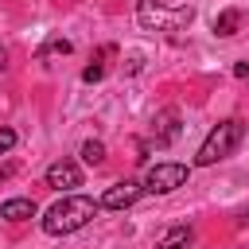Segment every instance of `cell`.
Wrapping results in <instances>:
<instances>
[{"label": "cell", "mask_w": 249, "mask_h": 249, "mask_svg": "<svg viewBox=\"0 0 249 249\" xmlns=\"http://www.w3.org/2000/svg\"><path fill=\"white\" fill-rule=\"evenodd\" d=\"M54 54H70V39H62V35H51V39L39 47V62H51Z\"/></svg>", "instance_id": "8fae6325"}, {"label": "cell", "mask_w": 249, "mask_h": 249, "mask_svg": "<svg viewBox=\"0 0 249 249\" xmlns=\"http://www.w3.org/2000/svg\"><path fill=\"white\" fill-rule=\"evenodd\" d=\"M195 19V8L191 4H163V0H136V23L144 31H179Z\"/></svg>", "instance_id": "3957f363"}, {"label": "cell", "mask_w": 249, "mask_h": 249, "mask_svg": "<svg viewBox=\"0 0 249 249\" xmlns=\"http://www.w3.org/2000/svg\"><path fill=\"white\" fill-rule=\"evenodd\" d=\"M113 54V47H101V54H97V62H89L86 70H82V82H97V78H105V58Z\"/></svg>", "instance_id": "7c38bea8"}, {"label": "cell", "mask_w": 249, "mask_h": 249, "mask_svg": "<svg viewBox=\"0 0 249 249\" xmlns=\"http://www.w3.org/2000/svg\"><path fill=\"white\" fill-rule=\"evenodd\" d=\"M237 27H241V12L237 8H226V12L214 16V35L230 39V35H237Z\"/></svg>", "instance_id": "9c48e42d"}, {"label": "cell", "mask_w": 249, "mask_h": 249, "mask_svg": "<svg viewBox=\"0 0 249 249\" xmlns=\"http://www.w3.org/2000/svg\"><path fill=\"white\" fill-rule=\"evenodd\" d=\"M140 191H144V187H140L136 179H121V183H113V187L101 195V206H105V210H124V206H132V202L140 198Z\"/></svg>", "instance_id": "8992f818"}, {"label": "cell", "mask_w": 249, "mask_h": 249, "mask_svg": "<svg viewBox=\"0 0 249 249\" xmlns=\"http://www.w3.org/2000/svg\"><path fill=\"white\" fill-rule=\"evenodd\" d=\"M175 136H179V109H160L156 121H152V140L163 148V144H171Z\"/></svg>", "instance_id": "52a82bcc"}, {"label": "cell", "mask_w": 249, "mask_h": 249, "mask_svg": "<svg viewBox=\"0 0 249 249\" xmlns=\"http://www.w3.org/2000/svg\"><path fill=\"white\" fill-rule=\"evenodd\" d=\"M241 226H249V210H245V214H241Z\"/></svg>", "instance_id": "e0dca14e"}, {"label": "cell", "mask_w": 249, "mask_h": 249, "mask_svg": "<svg viewBox=\"0 0 249 249\" xmlns=\"http://www.w3.org/2000/svg\"><path fill=\"white\" fill-rule=\"evenodd\" d=\"M0 218H8V222H27V218H35V198H8V202L0 206Z\"/></svg>", "instance_id": "ba28073f"}, {"label": "cell", "mask_w": 249, "mask_h": 249, "mask_svg": "<svg viewBox=\"0 0 249 249\" xmlns=\"http://www.w3.org/2000/svg\"><path fill=\"white\" fill-rule=\"evenodd\" d=\"M12 148H16V132H12V128H0V156L12 152Z\"/></svg>", "instance_id": "5bb4252c"}, {"label": "cell", "mask_w": 249, "mask_h": 249, "mask_svg": "<svg viewBox=\"0 0 249 249\" xmlns=\"http://www.w3.org/2000/svg\"><path fill=\"white\" fill-rule=\"evenodd\" d=\"M241 136H245V124H241L237 117L218 121V124L206 132V140H202V148H198L195 163H198V167H210V163H218V160L233 156V152H237V144H241Z\"/></svg>", "instance_id": "7a4b0ae2"}, {"label": "cell", "mask_w": 249, "mask_h": 249, "mask_svg": "<svg viewBox=\"0 0 249 249\" xmlns=\"http://www.w3.org/2000/svg\"><path fill=\"white\" fill-rule=\"evenodd\" d=\"M187 175H191L187 163H156V167H148V175H144V191H152V195H171L175 187L187 183Z\"/></svg>", "instance_id": "277c9868"}, {"label": "cell", "mask_w": 249, "mask_h": 249, "mask_svg": "<svg viewBox=\"0 0 249 249\" xmlns=\"http://www.w3.org/2000/svg\"><path fill=\"white\" fill-rule=\"evenodd\" d=\"M237 78H249V62H237V70H233Z\"/></svg>", "instance_id": "9a60e30c"}, {"label": "cell", "mask_w": 249, "mask_h": 249, "mask_svg": "<svg viewBox=\"0 0 249 249\" xmlns=\"http://www.w3.org/2000/svg\"><path fill=\"white\" fill-rule=\"evenodd\" d=\"M97 206H101V202H93V198H86V195H66V198H58V202L43 214V233H51V237L78 233L82 226L93 222Z\"/></svg>", "instance_id": "6da1fadb"}, {"label": "cell", "mask_w": 249, "mask_h": 249, "mask_svg": "<svg viewBox=\"0 0 249 249\" xmlns=\"http://www.w3.org/2000/svg\"><path fill=\"white\" fill-rule=\"evenodd\" d=\"M43 179H47L51 191H70V187H82V167L74 160H54Z\"/></svg>", "instance_id": "5b68a950"}, {"label": "cell", "mask_w": 249, "mask_h": 249, "mask_svg": "<svg viewBox=\"0 0 249 249\" xmlns=\"http://www.w3.org/2000/svg\"><path fill=\"white\" fill-rule=\"evenodd\" d=\"M82 160H86L89 167H101V163H105V144H101V140H86V144H82Z\"/></svg>", "instance_id": "4fadbf2b"}, {"label": "cell", "mask_w": 249, "mask_h": 249, "mask_svg": "<svg viewBox=\"0 0 249 249\" xmlns=\"http://www.w3.org/2000/svg\"><path fill=\"white\" fill-rule=\"evenodd\" d=\"M0 70H8V51L0 47Z\"/></svg>", "instance_id": "2e32d148"}, {"label": "cell", "mask_w": 249, "mask_h": 249, "mask_svg": "<svg viewBox=\"0 0 249 249\" xmlns=\"http://www.w3.org/2000/svg\"><path fill=\"white\" fill-rule=\"evenodd\" d=\"M191 237H195V233H191V226H171L156 249H187V245H191Z\"/></svg>", "instance_id": "30bf717a"}]
</instances>
